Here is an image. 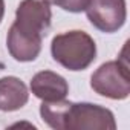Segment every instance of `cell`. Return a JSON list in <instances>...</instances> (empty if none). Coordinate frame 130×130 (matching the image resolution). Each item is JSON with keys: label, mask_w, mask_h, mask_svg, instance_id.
<instances>
[{"label": "cell", "mask_w": 130, "mask_h": 130, "mask_svg": "<svg viewBox=\"0 0 130 130\" xmlns=\"http://www.w3.org/2000/svg\"><path fill=\"white\" fill-rule=\"evenodd\" d=\"M52 58L64 69L78 72L87 69L96 58V44L84 31H68L54 37Z\"/></svg>", "instance_id": "obj_1"}, {"label": "cell", "mask_w": 130, "mask_h": 130, "mask_svg": "<svg viewBox=\"0 0 130 130\" xmlns=\"http://www.w3.org/2000/svg\"><path fill=\"white\" fill-rule=\"evenodd\" d=\"M44 2L49 5H57L64 11L77 14V12L86 11V8L90 3V0H44Z\"/></svg>", "instance_id": "obj_9"}, {"label": "cell", "mask_w": 130, "mask_h": 130, "mask_svg": "<svg viewBox=\"0 0 130 130\" xmlns=\"http://www.w3.org/2000/svg\"><path fill=\"white\" fill-rule=\"evenodd\" d=\"M86 14L89 22L98 31L112 34L124 26L127 5L125 0H90Z\"/></svg>", "instance_id": "obj_5"}, {"label": "cell", "mask_w": 130, "mask_h": 130, "mask_svg": "<svg viewBox=\"0 0 130 130\" xmlns=\"http://www.w3.org/2000/svg\"><path fill=\"white\" fill-rule=\"evenodd\" d=\"M90 87L101 96L125 100L130 95V74L125 58L101 64L90 77Z\"/></svg>", "instance_id": "obj_2"}, {"label": "cell", "mask_w": 130, "mask_h": 130, "mask_svg": "<svg viewBox=\"0 0 130 130\" xmlns=\"http://www.w3.org/2000/svg\"><path fill=\"white\" fill-rule=\"evenodd\" d=\"M3 15H5V0H0V23L3 20Z\"/></svg>", "instance_id": "obj_10"}, {"label": "cell", "mask_w": 130, "mask_h": 130, "mask_svg": "<svg viewBox=\"0 0 130 130\" xmlns=\"http://www.w3.org/2000/svg\"><path fill=\"white\" fill-rule=\"evenodd\" d=\"M29 92L26 84L17 77L0 78V110L14 112L26 106Z\"/></svg>", "instance_id": "obj_8"}, {"label": "cell", "mask_w": 130, "mask_h": 130, "mask_svg": "<svg viewBox=\"0 0 130 130\" xmlns=\"http://www.w3.org/2000/svg\"><path fill=\"white\" fill-rule=\"evenodd\" d=\"M116 121L107 107L92 103H71L63 130H115Z\"/></svg>", "instance_id": "obj_3"}, {"label": "cell", "mask_w": 130, "mask_h": 130, "mask_svg": "<svg viewBox=\"0 0 130 130\" xmlns=\"http://www.w3.org/2000/svg\"><path fill=\"white\" fill-rule=\"evenodd\" d=\"M51 20L52 12L44 0H22L12 25L25 34L43 38L51 28Z\"/></svg>", "instance_id": "obj_4"}, {"label": "cell", "mask_w": 130, "mask_h": 130, "mask_svg": "<svg viewBox=\"0 0 130 130\" xmlns=\"http://www.w3.org/2000/svg\"><path fill=\"white\" fill-rule=\"evenodd\" d=\"M41 41H43L41 37H34V35L25 34L11 25V28L8 31L6 46H8L11 57L15 61L28 63V61H34L40 55Z\"/></svg>", "instance_id": "obj_7"}, {"label": "cell", "mask_w": 130, "mask_h": 130, "mask_svg": "<svg viewBox=\"0 0 130 130\" xmlns=\"http://www.w3.org/2000/svg\"><path fill=\"white\" fill-rule=\"evenodd\" d=\"M31 90L41 101H58L68 96L69 84L57 72L40 71L31 80Z\"/></svg>", "instance_id": "obj_6"}]
</instances>
